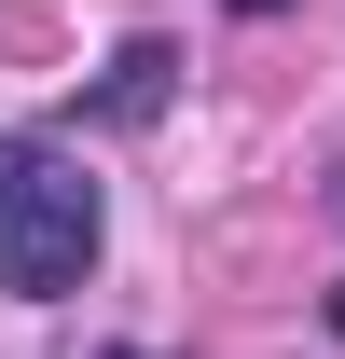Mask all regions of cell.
<instances>
[{
    "instance_id": "1",
    "label": "cell",
    "mask_w": 345,
    "mask_h": 359,
    "mask_svg": "<svg viewBox=\"0 0 345 359\" xmlns=\"http://www.w3.org/2000/svg\"><path fill=\"white\" fill-rule=\"evenodd\" d=\"M97 235H111V194H97L83 138L0 125V290L14 304H69L97 276Z\"/></svg>"
},
{
    "instance_id": "2",
    "label": "cell",
    "mask_w": 345,
    "mask_h": 359,
    "mask_svg": "<svg viewBox=\"0 0 345 359\" xmlns=\"http://www.w3.org/2000/svg\"><path fill=\"white\" fill-rule=\"evenodd\" d=\"M166 69H180L166 42H125V55H111V83H97V111H111V125H152V111H166Z\"/></svg>"
},
{
    "instance_id": "3",
    "label": "cell",
    "mask_w": 345,
    "mask_h": 359,
    "mask_svg": "<svg viewBox=\"0 0 345 359\" xmlns=\"http://www.w3.org/2000/svg\"><path fill=\"white\" fill-rule=\"evenodd\" d=\"M235 14H290V0H235Z\"/></svg>"
},
{
    "instance_id": "4",
    "label": "cell",
    "mask_w": 345,
    "mask_h": 359,
    "mask_svg": "<svg viewBox=\"0 0 345 359\" xmlns=\"http://www.w3.org/2000/svg\"><path fill=\"white\" fill-rule=\"evenodd\" d=\"M332 332H345V290H332Z\"/></svg>"
}]
</instances>
